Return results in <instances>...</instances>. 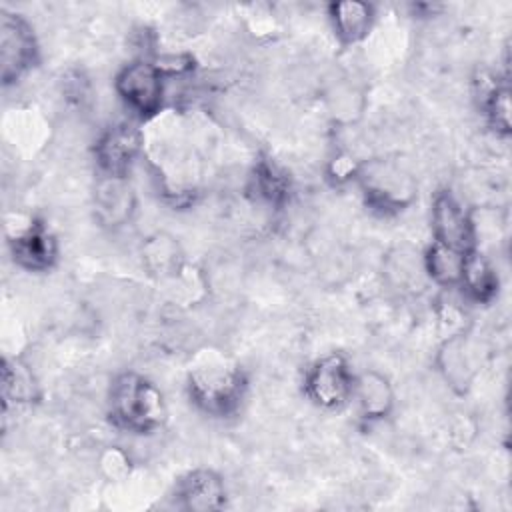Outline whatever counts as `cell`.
<instances>
[{"mask_svg": "<svg viewBox=\"0 0 512 512\" xmlns=\"http://www.w3.org/2000/svg\"><path fill=\"white\" fill-rule=\"evenodd\" d=\"M244 390L242 368L220 352H200L188 370L190 398L208 414H230L240 404Z\"/></svg>", "mask_w": 512, "mask_h": 512, "instance_id": "1", "label": "cell"}, {"mask_svg": "<svg viewBox=\"0 0 512 512\" xmlns=\"http://www.w3.org/2000/svg\"><path fill=\"white\" fill-rule=\"evenodd\" d=\"M110 416L122 430L148 434L166 420L162 392L142 374L124 372L110 386Z\"/></svg>", "mask_w": 512, "mask_h": 512, "instance_id": "2", "label": "cell"}, {"mask_svg": "<svg viewBox=\"0 0 512 512\" xmlns=\"http://www.w3.org/2000/svg\"><path fill=\"white\" fill-rule=\"evenodd\" d=\"M354 178L362 188L366 204L382 214L400 212L416 198L414 178L390 160H368L358 164Z\"/></svg>", "mask_w": 512, "mask_h": 512, "instance_id": "3", "label": "cell"}, {"mask_svg": "<svg viewBox=\"0 0 512 512\" xmlns=\"http://www.w3.org/2000/svg\"><path fill=\"white\" fill-rule=\"evenodd\" d=\"M164 72L152 60H134L126 64L114 80L116 92L138 118L148 120L156 116L164 100Z\"/></svg>", "mask_w": 512, "mask_h": 512, "instance_id": "4", "label": "cell"}, {"mask_svg": "<svg viewBox=\"0 0 512 512\" xmlns=\"http://www.w3.org/2000/svg\"><path fill=\"white\" fill-rule=\"evenodd\" d=\"M356 376L350 370L348 360L332 352L316 360L304 378V394L320 408L334 410L352 400Z\"/></svg>", "mask_w": 512, "mask_h": 512, "instance_id": "5", "label": "cell"}, {"mask_svg": "<svg viewBox=\"0 0 512 512\" xmlns=\"http://www.w3.org/2000/svg\"><path fill=\"white\" fill-rule=\"evenodd\" d=\"M38 60V44L30 24L14 12H0V64L4 86L20 80Z\"/></svg>", "mask_w": 512, "mask_h": 512, "instance_id": "6", "label": "cell"}, {"mask_svg": "<svg viewBox=\"0 0 512 512\" xmlns=\"http://www.w3.org/2000/svg\"><path fill=\"white\" fill-rule=\"evenodd\" d=\"M434 242L448 248L470 252L476 248V226L470 214L450 192H438L432 200Z\"/></svg>", "mask_w": 512, "mask_h": 512, "instance_id": "7", "label": "cell"}, {"mask_svg": "<svg viewBox=\"0 0 512 512\" xmlns=\"http://www.w3.org/2000/svg\"><path fill=\"white\" fill-rule=\"evenodd\" d=\"M142 150V134L132 124L120 122L104 130L96 142L94 154L104 176L126 178Z\"/></svg>", "mask_w": 512, "mask_h": 512, "instance_id": "8", "label": "cell"}, {"mask_svg": "<svg viewBox=\"0 0 512 512\" xmlns=\"http://www.w3.org/2000/svg\"><path fill=\"white\" fill-rule=\"evenodd\" d=\"M178 506L192 512L220 510L226 504L224 480L206 468L192 470L176 484Z\"/></svg>", "mask_w": 512, "mask_h": 512, "instance_id": "9", "label": "cell"}, {"mask_svg": "<svg viewBox=\"0 0 512 512\" xmlns=\"http://www.w3.org/2000/svg\"><path fill=\"white\" fill-rule=\"evenodd\" d=\"M14 262L32 272H44L52 268L58 256L54 236L42 224H30L26 230L10 240Z\"/></svg>", "mask_w": 512, "mask_h": 512, "instance_id": "10", "label": "cell"}, {"mask_svg": "<svg viewBox=\"0 0 512 512\" xmlns=\"http://www.w3.org/2000/svg\"><path fill=\"white\" fill-rule=\"evenodd\" d=\"M352 398L364 420L376 422L390 414L394 406V392L388 378L376 370H366L356 376Z\"/></svg>", "mask_w": 512, "mask_h": 512, "instance_id": "11", "label": "cell"}, {"mask_svg": "<svg viewBox=\"0 0 512 512\" xmlns=\"http://www.w3.org/2000/svg\"><path fill=\"white\" fill-rule=\"evenodd\" d=\"M328 16L336 38L342 44H356L368 36L374 24V6L360 0L332 2L328 6Z\"/></svg>", "mask_w": 512, "mask_h": 512, "instance_id": "12", "label": "cell"}, {"mask_svg": "<svg viewBox=\"0 0 512 512\" xmlns=\"http://www.w3.org/2000/svg\"><path fill=\"white\" fill-rule=\"evenodd\" d=\"M466 294L476 302H490L498 292V274L490 260L478 248L470 250L464 258L460 284Z\"/></svg>", "mask_w": 512, "mask_h": 512, "instance_id": "13", "label": "cell"}, {"mask_svg": "<svg viewBox=\"0 0 512 512\" xmlns=\"http://www.w3.org/2000/svg\"><path fill=\"white\" fill-rule=\"evenodd\" d=\"M96 206L108 224H124L130 218L134 206L132 190L126 186V180L118 176H106L96 192Z\"/></svg>", "mask_w": 512, "mask_h": 512, "instance_id": "14", "label": "cell"}, {"mask_svg": "<svg viewBox=\"0 0 512 512\" xmlns=\"http://www.w3.org/2000/svg\"><path fill=\"white\" fill-rule=\"evenodd\" d=\"M466 254L468 252H460L444 244L432 242V246L424 254V268L436 284L456 286L460 284V278H462Z\"/></svg>", "mask_w": 512, "mask_h": 512, "instance_id": "15", "label": "cell"}, {"mask_svg": "<svg viewBox=\"0 0 512 512\" xmlns=\"http://www.w3.org/2000/svg\"><path fill=\"white\" fill-rule=\"evenodd\" d=\"M36 398V382L32 372L16 360H4L2 364V400L4 408L14 404H28Z\"/></svg>", "mask_w": 512, "mask_h": 512, "instance_id": "16", "label": "cell"}, {"mask_svg": "<svg viewBox=\"0 0 512 512\" xmlns=\"http://www.w3.org/2000/svg\"><path fill=\"white\" fill-rule=\"evenodd\" d=\"M252 180H254V190L268 204L280 206L286 202V198L290 194V180L276 164H272L268 160H260L256 164Z\"/></svg>", "mask_w": 512, "mask_h": 512, "instance_id": "17", "label": "cell"}, {"mask_svg": "<svg viewBox=\"0 0 512 512\" xmlns=\"http://www.w3.org/2000/svg\"><path fill=\"white\" fill-rule=\"evenodd\" d=\"M440 370L444 372L446 380L456 386L458 390H466L468 382H470V364H468V356L464 354V342L462 336H454L448 342H444L440 354Z\"/></svg>", "mask_w": 512, "mask_h": 512, "instance_id": "18", "label": "cell"}, {"mask_svg": "<svg viewBox=\"0 0 512 512\" xmlns=\"http://www.w3.org/2000/svg\"><path fill=\"white\" fill-rule=\"evenodd\" d=\"M482 108L490 126L502 134H510V90L506 84L492 82L482 92Z\"/></svg>", "mask_w": 512, "mask_h": 512, "instance_id": "19", "label": "cell"}]
</instances>
